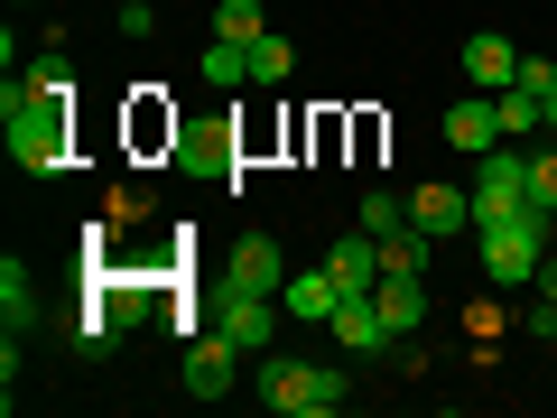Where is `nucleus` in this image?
I'll return each instance as SVG.
<instances>
[{"instance_id": "obj_24", "label": "nucleus", "mask_w": 557, "mask_h": 418, "mask_svg": "<svg viewBox=\"0 0 557 418\" xmlns=\"http://www.w3.org/2000/svg\"><path fill=\"white\" fill-rule=\"evenodd\" d=\"M530 205H539V214H557V149H539V159H530Z\"/></svg>"}, {"instance_id": "obj_16", "label": "nucleus", "mask_w": 557, "mask_h": 418, "mask_svg": "<svg viewBox=\"0 0 557 418\" xmlns=\"http://www.w3.org/2000/svg\"><path fill=\"white\" fill-rule=\"evenodd\" d=\"M335 344H344V354H381V344H391L381 298H344V307H335Z\"/></svg>"}, {"instance_id": "obj_15", "label": "nucleus", "mask_w": 557, "mask_h": 418, "mask_svg": "<svg viewBox=\"0 0 557 418\" xmlns=\"http://www.w3.org/2000/svg\"><path fill=\"white\" fill-rule=\"evenodd\" d=\"M381 325H391V335H418V325H428V288H418V279H399V270H381Z\"/></svg>"}, {"instance_id": "obj_5", "label": "nucleus", "mask_w": 557, "mask_h": 418, "mask_svg": "<svg viewBox=\"0 0 557 418\" xmlns=\"http://www.w3.org/2000/svg\"><path fill=\"white\" fill-rule=\"evenodd\" d=\"M409 223H418V233H437V242H456V233H474V186H418V196H409Z\"/></svg>"}, {"instance_id": "obj_13", "label": "nucleus", "mask_w": 557, "mask_h": 418, "mask_svg": "<svg viewBox=\"0 0 557 418\" xmlns=\"http://www.w3.org/2000/svg\"><path fill=\"white\" fill-rule=\"evenodd\" d=\"M186 121L159 102V84H131V149H177Z\"/></svg>"}, {"instance_id": "obj_26", "label": "nucleus", "mask_w": 557, "mask_h": 418, "mask_svg": "<svg viewBox=\"0 0 557 418\" xmlns=\"http://www.w3.org/2000/svg\"><path fill=\"white\" fill-rule=\"evenodd\" d=\"M511 84H530L539 102H557V65H548V57H520V75H511Z\"/></svg>"}, {"instance_id": "obj_28", "label": "nucleus", "mask_w": 557, "mask_h": 418, "mask_svg": "<svg viewBox=\"0 0 557 418\" xmlns=\"http://www.w3.org/2000/svg\"><path fill=\"white\" fill-rule=\"evenodd\" d=\"M539 298H548V307H557V251H548V260H539Z\"/></svg>"}, {"instance_id": "obj_6", "label": "nucleus", "mask_w": 557, "mask_h": 418, "mask_svg": "<svg viewBox=\"0 0 557 418\" xmlns=\"http://www.w3.org/2000/svg\"><path fill=\"white\" fill-rule=\"evenodd\" d=\"M278 317H288V307H278V298H260V288H223V317H214V325L242 344V354H260V344L278 335Z\"/></svg>"}, {"instance_id": "obj_29", "label": "nucleus", "mask_w": 557, "mask_h": 418, "mask_svg": "<svg viewBox=\"0 0 557 418\" xmlns=\"http://www.w3.org/2000/svg\"><path fill=\"white\" fill-rule=\"evenodd\" d=\"M548 131H557V102H548Z\"/></svg>"}, {"instance_id": "obj_3", "label": "nucleus", "mask_w": 557, "mask_h": 418, "mask_svg": "<svg viewBox=\"0 0 557 418\" xmlns=\"http://www.w3.org/2000/svg\"><path fill=\"white\" fill-rule=\"evenodd\" d=\"M260 399H270L278 418H335L344 399H354V381L325 372V362H260Z\"/></svg>"}, {"instance_id": "obj_10", "label": "nucleus", "mask_w": 557, "mask_h": 418, "mask_svg": "<svg viewBox=\"0 0 557 418\" xmlns=\"http://www.w3.org/2000/svg\"><path fill=\"white\" fill-rule=\"evenodd\" d=\"M511 75H520V47L502 38V28H474V38H465V84H474V94H502Z\"/></svg>"}, {"instance_id": "obj_1", "label": "nucleus", "mask_w": 557, "mask_h": 418, "mask_svg": "<svg viewBox=\"0 0 557 418\" xmlns=\"http://www.w3.org/2000/svg\"><path fill=\"white\" fill-rule=\"evenodd\" d=\"M0 121H10V168H20V177H65V168H75V102L28 94V75H10Z\"/></svg>"}, {"instance_id": "obj_9", "label": "nucleus", "mask_w": 557, "mask_h": 418, "mask_svg": "<svg viewBox=\"0 0 557 418\" xmlns=\"http://www.w3.org/2000/svg\"><path fill=\"white\" fill-rule=\"evenodd\" d=\"M223 288H260V298H278V288H288L278 242H270V233H242V242H233V270H223Z\"/></svg>"}, {"instance_id": "obj_12", "label": "nucleus", "mask_w": 557, "mask_h": 418, "mask_svg": "<svg viewBox=\"0 0 557 418\" xmlns=\"http://www.w3.org/2000/svg\"><path fill=\"white\" fill-rule=\"evenodd\" d=\"M177 168L223 177V168H233V121H186V131H177Z\"/></svg>"}, {"instance_id": "obj_8", "label": "nucleus", "mask_w": 557, "mask_h": 418, "mask_svg": "<svg viewBox=\"0 0 557 418\" xmlns=\"http://www.w3.org/2000/svg\"><path fill=\"white\" fill-rule=\"evenodd\" d=\"M446 149H456V159H493V149H502V112H493V94H465L456 112H446Z\"/></svg>"}, {"instance_id": "obj_7", "label": "nucleus", "mask_w": 557, "mask_h": 418, "mask_svg": "<svg viewBox=\"0 0 557 418\" xmlns=\"http://www.w3.org/2000/svg\"><path fill=\"white\" fill-rule=\"evenodd\" d=\"M233 362H242V344L223 335V325H214V335H186V391L223 399V391H233Z\"/></svg>"}, {"instance_id": "obj_31", "label": "nucleus", "mask_w": 557, "mask_h": 418, "mask_svg": "<svg viewBox=\"0 0 557 418\" xmlns=\"http://www.w3.org/2000/svg\"><path fill=\"white\" fill-rule=\"evenodd\" d=\"M10 10H28V0H10Z\"/></svg>"}, {"instance_id": "obj_27", "label": "nucleus", "mask_w": 557, "mask_h": 418, "mask_svg": "<svg viewBox=\"0 0 557 418\" xmlns=\"http://www.w3.org/2000/svg\"><path fill=\"white\" fill-rule=\"evenodd\" d=\"M112 20H121V38H159V10H139V0H121Z\"/></svg>"}, {"instance_id": "obj_30", "label": "nucleus", "mask_w": 557, "mask_h": 418, "mask_svg": "<svg viewBox=\"0 0 557 418\" xmlns=\"http://www.w3.org/2000/svg\"><path fill=\"white\" fill-rule=\"evenodd\" d=\"M139 10H159V0H139Z\"/></svg>"}, {"instance_id": "obj_2", "label": "nucleus", "mask_w": 557, "mask_h": 418, "mask_svg": "<svg viewBox=\"0 0 557 418\" xmlns=\"http://www.w3.org/2000/svg\"><path fill=\"white\" fill-rule=\"evenodd\" d=\"M548 223L557 214H539V205H520V214H502V223H474L483 233V270H493L502 288H530L539 260H548Z\"/></svg>"}, {"instance_id": "obj_4", "label": "nucleus", "mask_w": 557, "mask_h": 418, "mask_svg": "<svg viewBox=\"0 0 557 418\" xmlns=\"http://www.w3.org/2000/svg\"><path fill=\"white\" fill-rule=\"evenodd\" d=\"M530 205V159L520 149H493V159H474V223H502Z\"/></svg>"}, {"instance_id": "obj_19", "label": "nucleus", "mask_w": 557, "mask_h": 418, "mask_svg": "<svg viewBox=\"0 0 557 418\" xmlns=\"http://www.w3.org/2000/svg\"><path fill=\"white\" fill-rule=\"evenodd\" d=\"M214 38H223V47L270 38V10H260V0H223V10H214Z\"/></svg>"}, {"instance_id": "obj_17", "label": "nucleus", "mask_w": 557, "mask_h": 418, "mask_svg": "<svg viewBox=\"0 0 557 418\" xmlns=\"http://www.w3.org/2000/svg\"><path fill=\"white\" fill-rule=\"evenodd\" d=\"M372 242H381V270H399V279H428V242H437V233L399 223V233H372Z\"/></svg>"}, {"instance_id": "obj_25", "label": "nucleus", "mask_w": 557, "mask_h": 418, "mask_svg": "<svg viewBox=\"0 0 557 418\" xmlns=\"http://www.w3.org/2000/svg\"><path fill=\"white\" fill-rule=\"evenodd\" d=\"M0 307H10V325H28V270L20 260H0Z\"/></svg>"}, {"instance_id": "obj_11", "label": "nucleus", "mask_w": 557, "mask_h": 418, "mask_svg": "<svg viewBox=\"0 0 557 418\" xmlns=\"http://www.w3.org/2000/svg\"><path fill=\"white\" fill-rule=\"evenodd\" d=\"M278 307L288 317H307V325H335V307H344V288H335V270H288V288H278Z\"/></svg>"}, {"instance_id": "obj_20", "label": "nucleus", "mask_w": 557, "mask_h": 418, "mask_svg": "<svg viewBox=\"0 0 557 418\" xmlns=\"http://www.w3.org/2000/svg\"><path fill=\"white\" fill-rule=\"evenodd\" d=\"M242 57H251V84H288V65H298V47H288V38H251Z\"/></svg>"}, {"instance_id": "obj_14", "label": "nucleus", "mask_w": 557, "mask_h": 418, "mask_svg": "<svg viewBox=\"0 0 557 418\" xmlns=\"http://www.w3.org/2000/svg\"><path fill=\"white\" fill-rule=\"evenodd\" d=\"M325 270H335L344 298H372V288H381V242H372V233H362V242H335V251H325Z\"/></svg>"}, {"instance_id": "obj_23", "label": "nucleus", "mask_w": 557, "mask_h": 418, "mask_svg": "<svg viewBox=\"0 0 557 418\" xmlns=\"http://www.w3.org/2000/svg\"><path fill=\"white\" fill-rule=\"evenodd\" d=\"M205 84H223V94H233V84H251V57H242V47H205Z\"/></svg>"}, {"instance_id": "obj_22", "label": "nucleus", "mask_w": 557, "mask_h": 418, "mask_svg": "<svg viewBox=\"0 0 557 418\" xmlns=\"http://www.w3.org/2000/svg\"><path fill=\"white\" fill-rule=\"evenodd\" d=\"M399 223H409V196L372 186V196H362V233H399Z\"/></svg>"}, {"instance_id": "obj_21", "label": "nucleus", "mask_w": 557, "mask_h": 418, "mask_svg": "<svg viewBox=\"0 0 557 418\" xmlns=\"http://www.w3.org/2000/svg\"><path fill=\"white\" fill-rule=\"evenodd\" d=\"M28 94H57V102H75V65H65L57 47H47V57L28 65Z\"/></svg>"}, {"instance_id": "obj_18", "label": "nucleus", "mask_w": 557, "mask_h": 418, "mask_svg": "<svg viewBox=\"0 0 557 418\" xmlns=\"http://www.w3.org/2000/svg\"><path fill=\"white\" fill-rule=\"evenodd\" d=\"M493 112H502V139H530L539 121H548V102H539L530 84H502V94H493Z\"/></svg>"}]
</instances>
